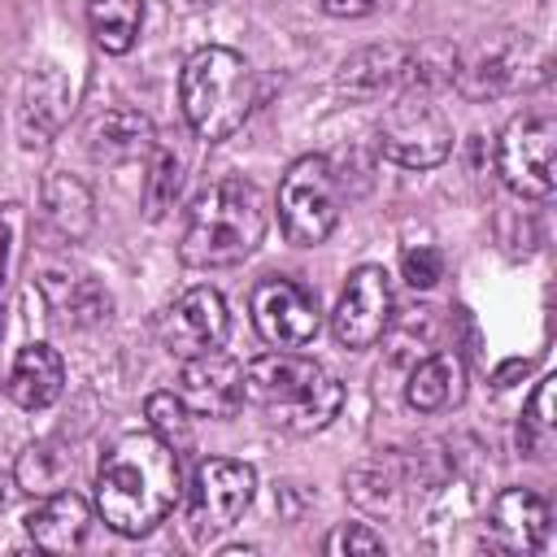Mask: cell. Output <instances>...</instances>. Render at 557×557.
<instances>
[{
	"instance_id": "obj_30",
	"label": "cell",
	"mask_w": 557,
	"mask_h": 557,
	"mask_svg": "<svg viewBox=\"0 0 557 557\" xmlns=\"http://www.w3.org/2000/svg\"><path fill=\"white\" fill-rule=\"evenodd\" d=\"M313 4L322 13H331V17H366V13H374L387 0H313Z\"/></svg>"
},
{
	"instance_id": "obj_23",
	"label": "cell",
	"mask_w": 557,
	"mask_h": 557,
	"mask_svg": "<svg viewBox=\"0 0 557 557\" xmlns=\"http://www.w3.org/2000/svg\"><path fill=\"white\" fill-rule=\"evenodd\" d=\"M144 26V0H87V30L104 52H131Z\"/></svg>"
},
{
	"instance_id": "obj_4",
	"label": "cell",
	"mask_w": 557,
	"mask_h": 557,
	"mask_svg": "<svg viewBox=\"0 0 557 557\" xmlns=\"http://www.w3.org/2000/svg\"><path fill=\"white\" fill-rule=\"evenodd\" d=\"M178 104H183L187 126L200 139L218 144L226 135H235L257 104L252 65L235 48H222V44L196 48L178 74Z\"/></svg>"
},
{
	"instance_id": "obj_28",
	"label": "cell",
	"mask_w": 557,
	"mask_h": 557,
	"mask_svg": "<svg viewBox=\"0 0 557 557\" xmlns=\"http://www.w3.org/2000/svg\"><path fill=\"white\" fill-rule=\"evenodd\" d=\"M400 274H405V283H409V287L426 292V287H435V283L444 278V252H440L435 244L405 248V257H400Z\"/></svg>"
},
{
	"instance_id": "obj_13",
	"label": "cell",
	"mask_w": 557,
	"mask_h": 557,
	"mask_svg": "<svg viewBox=\"0 0 557 557\" xmlns=\"http://www.w3.org/2000/svg\"><path fill=\"white\" fill-rule=\"evenodd\" d=\"M226 326H231V318H226L222 292H213V287H191V292H183V296L165 309V318H161V344H165L174 357L187 361V357H200V352H209V348H222Z\"/></svg>"
},
{
	"instance_id": "obj_19",
	"label": "cell",
	"mask_w": 557,
	"mask_h": 557,
	"mask_svg": "<svg viewBox=\"0 0 557 557\" xmlns=\"http://www.w3.org/2000/svg\"><path fill=\"white\" fill-rule=\"evenodd\" d=\"M461 396H466V361H461L453 348H440V352L422 357V361L409 370L405 400H409L418 413H444V409L461 405Z\"/></svg>"
},
{
	"instance_id": "obj_7",
	"label": "cell",
	"mask_w": 557,
	"mask_h": 557,
	"mask_svg": "<svg viewBox=\"0 0 557 557\" xmlns=\"http://www.w3.org/2000/svg\"><path fill=\"white\" fill-rule=\"evenodd\" d=\"M496 170L509 191L527 200L553 196L557 183V122L548 113L513 117L496 139Z\"/></svg>"
},
{
	"instance_id": "obj_17",
	"label": "cell",
	"mask_w": 557,
	"mask_h": 557,
	"mask_svg": "<svg viewBox=\"0 0 557 557\" xmlns=\"http://www.w3.org/2000/svg\"><path fill=\"white\" fill-rule=\"evenodd\" d=\"M492 535L509 553H535L548 535V505L531 487H505L492 500Z\"/></svg>"
},
{
	"instance_id": "obj_24",
	"label": "cell",
	"mask_w": 557,
	"mask_h": 557,
	"mask_svg": "<svg viewBox=\"0 0 557 557\" xmlns=\"http://www.w3.org/2000/svg\"><path fill=\"white\" fill-rule=\"evenodd\" d=\"M553 392H557V379L544 374L540 387L531 392L527 400V413H522V426H518V448L535 461H544L553 453V435H557V422H553Z\"/></svg>"
},
{
	"instance_id": "obj_3",
	"label": "cell",
	"mask_w": 557,
	"mask_h": 557,
	"mask_svg": "<svg viewBox=\"0 0 557 557\" xmlns=\"http://www.w3.org/2000/svg\"><path fill=\"white\" fill-rule=\"evenodd\" d=\"M244 400L296 435L331 426L344 405L339 379L300 352H261L244 366Z\"/></svg>"
},
{
	"instance_id": "obj_20",
	"label": "cell",
	"mask_w": 557,
	"mask_h": 557,
	"mask_svg": "<svg viewBox=\"0 0 557 557\" xmlns=\"http://www.w3.org/2000/svg\"><path fill=\"white\" fill-rule=\"evenodd\" d=\"M65 392V361L48 344H26L9 366V396L22 409H48Z\"/></svg>"
},
{
	"instance_id": "obj_1",
	"label": "cell",
	"mask_w": 557,
	"mask_h": 557,
	"mask_svg": "<svg viewBox=\"0 0 557 557\" xmlns=\"http://www.w3.org/2000/svg\"><path fill=\"white\" fill-rule=\"evenodd\" d=\"M183 496L178 448L157 431H131L109 444L96 470V513L126 540L157 531Z\"/></svg>"
},
{
	"instance_id": "obj_29",
	"label": "cell",
	"mask_w": 557,
	"mask_h": 557,
	"mask_svg": "<svg viewBox=\"0 0 557 557\" xmlns=\"http://www.w3.org/2000/svg\"><path fill=\"white\" fill-rule=\"evenodd\" d=\"M331 557H357V553H383V535L370 531L366 522H339L326 544H322Z\"/></svg>"
},
{
	"instance_id": "obj_22",
	"label": "cell",
	"mask_w": 557,
	"mask_h": 557,
	"mask_svg": "<svg viewBox=\"0 0 557 557\" xmlns=\"http://www.w3.org/2000/svg\"><path fill=\"white\" fill-rule=\"evenodd\" d=\"M70 474H74V453L61 448L57 440H35V444H26V448L17 453V461H13V483H17L22 492H30V496H52V492H61V487L70 483Z\"/></svg>"
},
{
	"instance_id": "obj_31",
	"label": "cell",
	"mask_w": 557,
	"mask_h": 557,
	"mask_svg": "<svg viewBox=\"0 0 557 557\" xmlns=\"http://www.w3.org/2000/svg\"><path fill=\"white\" fill-rule=\"evenodd\" d=\"M4 496H9V492H4V479H0V505H4Z\"/></svg>"
},
{
	"instance_id": "obj_27",
	"label": "cell",
	"mask_w": 557,
	"mask_h": 557,
	"mask_svg": "<svg viewBox=\"0 0 557 557\" xmlns=\"http://www.w3.org/2000/svg\"><path fill=\"white\" fill-rule=\"evenodd\" d=\"M144 413H148V431H157L161 440H170L174 448L187 440L191 431V418H187V405L174 396V392H157L144 400Z\"/></svg>"
},
{
	"instance_id": "obj_8",
	"label": "cell",
	"mask_w": 557,
	"mask_h": 557,
	"mask_svg": "<svg viewBox=\"0 0 557 557\" xmlns=\"http://www.w3.org/2000/svg\"><path fill=\"white\" fill-rule=\"evenodd\" d=\"M257 492V470L235 457H209L191 474V496H187V522L196 540H213L226 527L244 518Z\"/></svg>"
},
{
	"instance_id": "obj_5",
	"label": "cell",
	"mask_w": 557,
	"mask_h": 557,
	"mask_svg": "<svg viewBox=\"0 0 557 557\" xmlns=\"http://www.w3.org/2000/svg\"><path fill=\"white\" fill-rule=\"evenodd\" d=\"M379 148L405 170H431L453 152V122L435 104L426 83H409L387 100L379 122Z\"/></svg>"
},
{
	"instance_id": "obj_11",
	"label": "cell",
	"mask_w": 557,
	"mask_h": 557,
	"mask_svg": "<svg viewBox=\"0 0 557 557\" xmlns=\"http://www.w3.org/2000/svg\"><path fill=\"white\" fill-rule=\"evenodd\" d=\"M522 61H527V44H518L509 30L505 35H483L479 44L453 52L448 83L470 100L500 96V91L522 83Z\"/></svg>"
},
{
	"instance_id": "obj_9",
	"label": "cell",
	"mask_w": 557,
	"mask_h": 557,
	"mask_svg": "<svg viewBox=\"0 0 557 557\" xmlns=\"http://www.w3.org/2000/svg\"><path fill=\"white\" fill-rule=\"evenodd\" d=\"M248 313L257 335L274 348H305L322 326L313 292L296 278H261L248 296Z\"/></svg>"
},
{
	"instance_id": "obj_21",
	"label": "cell",
	"mask_w": 557,
	"mask_h": 557,
	"mask_svg": "<svg viewBox=\"0 0 557 557\" xmlns=\"http://www.w3.org/2000/svg\"><path fill=\"white\" fill-rule=\"evenodd\" d=\"M44 218H48V226H52L61 239H70V244L87 239L91 226H96V200H91L87 183L74 178V174L52 170V174L44 178Z\"/></svg>"
},
{
	"instance_id": "obj_18",
	"label": "cell",
	"mask_w": 557,
	"mask_h": 557,
	"mask_svg": "<svg viewBox=\"0 0 557 557\" xmlns=\"http://www.w3.org/2000/svg\"><path fill=\"white\" fill-rule=\"evenodd\" d=\"M152 144H157V131H152L148 113H139L131 104L104 109L87 131V152L96 161H135V157H148Z\"/></svg>"
},
{
	"instance_id": "obj_6",
	"label": "cell",
	"mask_w": 557,
	"mask_h": 557,
	"mask_svg": "<svg viewBox=\"0 0 557 557\" xmlns=\"http://www.w3.org/2000/svg\"><path fill=\"white\" fill-rule=\"evenodd\" d=\"M339 222V178L326 157H296L278 183V226L287 244L313 248Z\"/></svg>"
},
{
	"instance_id": "obj_14",
	"label": "cell",
	"mask_w": 557,
	"mask_h": 557,
	"mask_svg": "<svg viewBox=\"0 0 557 557\" xmlns=\"http://www.w3.org/2000/svg\"><path fill=\"white\" fill-rule=\"evenodd\" d=\"M178 400L187 405V413H200V418L239 413V405H244V366L235 357H226L222 348L187 357L183 374H178Z\"/></svg>"
},
{
	"instance_id": "obj_16",
	"label": "cell",
	"mask_w": 557,
	"mask_h": 557,
	"mask_svg": "<svg viewBox=\"0 0 557 557\" xmlns=\"http://www.w3.org/2000/svg\"><path fill=\"white\" fill-rule=\"evenodd\" d=\"M87 527H91V505L70 487H61L52 496H39V505L26 513V535L48 553L78 548L87 540Z\"/></svg>"
},
{
	"instance_id": "obj_10",
	"label": "cell",
	"mask_w": 557,
	"mask_h": 557,
	"mask_svg": "<svg viewBox=\"0 0 557 557\" xmlns=\"http://www.w3.org/2000/svg\"><path fill=\"white\" fill-rule=\"evenodd\" d=\"M392 326V278L383 265H357L331 313V331L344 348H370Z\"/></svg>"
},
{
	"instance_id": "obj_2",
	"label": "cell",
	"mask_w": 557,
	"mask_h": 557,
	"mask_svg": "<svg viewBox=\"0 0 557 557\" xmlns=\"http://www.w3.org/2000/svg\"><path fill=\"white\" fill-rule=\"evenodd\" d=\"M265 239V196L248 178H218L209 183L183 222L178 257L196 270H218V265H239L244 257L257 252Z\"/></svg>"
},
{
	"instance_id": "obj_25",
	"label": "cell",
	"mask_w": 557,
	"mask_h": 557,
	"mask_svg": "<svg viewBox=\"0 0 557 557\" xmlns=\"http://www.w3.org/2000/svg\"><path fill=\"white\" fill-rule=\"evenodd\" d=\"M178 187H183V157L170 144H152V165L144 178V213L157 222L174 205Z\"/></svg>"
},
{
	"instance_id": "obj_26",
	"label": "cell",
	"mask_w": 557,
	"mask_h": 557,
	"mask_svg": "<svg viewBox=\"0 0 557 557\" xmlns=\"http://www.w3.org/2000/svg\"><path fill=\"white\" fill-rule=\"evenodd\" d=\"M48 296H52V309L65 318V322H96L109 313V296H100V287L91 278H61L52 274L48 283Z\"/></svg>"
},
{
	"instance_id": "obj_15",
	"label": "cell",
	"mask_w": 557,
	"mask_h": 557,
	"mask_svg": "<svg viewBox=\"0 0 557 557\" xmlns=\"http://www.w3.org/2000/svg\"><path fill=\"white\" fill-rule=\"evenodd\" d=\"M70 117V87L65 78L57 74V65H39L26 74V87H22V109H17V126H22V144L26 148H39L48 144L61 122Z\"/></svg>"
},
{
	"instance_id": "obj_12",
	"label": "cell",
	"mask_w": 557,
	"mask_h": 557,
	"mask_svg": "<svg viewBox=\"0 0 557 557\" xmlns=\"http://www.w3.org/2000/svg\"><path fill=\"white\" fill-rule=\"evenodd\" d=\"M409 83H426V78H422V52L405 44H374V48L352 52L339 65V91L361 104L392 100Z\"/></svg>"
}]
</instances>
